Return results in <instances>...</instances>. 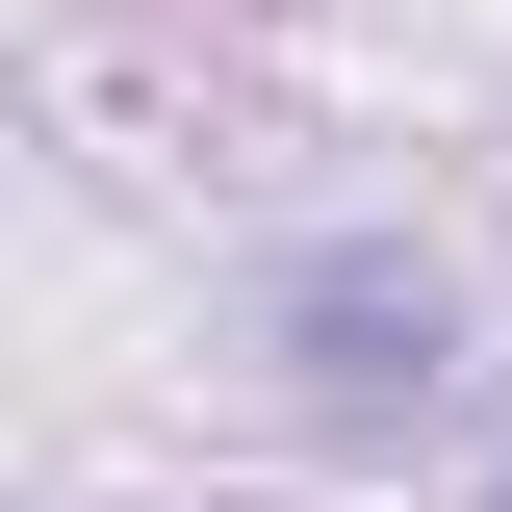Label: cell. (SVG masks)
<instances>
[{"mask_svg":"<svg viewBox=\"0 0 512 512\" xmlns=\"http://www.w3.org/2000/svg\"><path fill=\"white\" fill-rule=\"evenodd\" d=\"M308 384H436V282H384V256H308Z\"/></svg>","mask_w":512,"mask_h":512,"instance_id":"1","label":"cell"}]
</instances>
